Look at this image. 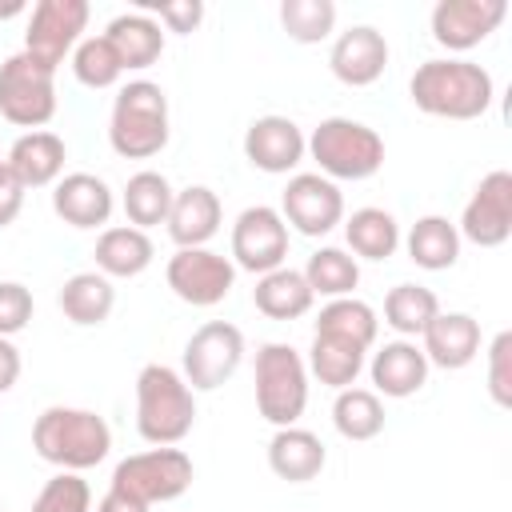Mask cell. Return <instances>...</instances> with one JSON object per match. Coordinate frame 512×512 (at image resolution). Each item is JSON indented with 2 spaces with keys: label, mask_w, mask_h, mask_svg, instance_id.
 I'll list each match as a JSON object with an SVG mask.
<instances>
[{
  "label": "cell",
  "mask_w": 512,
  "mask_h": 512,
  "mask_svg": "<svg viewBox=\"0 0 512 512\" xmlns=\"http://www.w3.org/2000/svg\"><path fill=\"white\" fill-rule=\"evenodd\" d=\"M88 16H92L88 0H40V4H32L28 28H24V52L56 72L64 64V56H72V48L84 40L80 32L88 28Z\"/></svg>",
  "instance_id": "obj_10"
},
{
  "label": "cell",
  "mask_w": 512,
  "mask_h": 512,
  "mask_svg": "<svg viewBox=\"0 0 512 512\" xmlns=\"http://www.w3.org/2000/svg\"><path fill=\"white\" fill-rule=\"evenodd\" d=\"M280 24L296 44H320L336 28V4L332 0H284Z\"/></svg>",
  "instance_id": "obj_36"
},
{
  "label": "cell",
  "mask_w": 512,
  "mask_h": 512,
  "mask_svg": "<svg viewBox=\"0 0 512 512\" xmlns=\"http://www.w3.org/2000/svg\"><path fill=\"white\" fill-rule=\"evenodd\" d=\"M196 424V396L188 380L168 364H144L136 376V432L156 444H180Z\"/></svg>",
  "instance_id": "obj_3"
},
{
  "label": "cell",
  "mask_w": 512,
  "mask_h": 512,
  "mask_svg": "<svg viewBox=\"0 0 512 512\" xmlns=\"http://www.w3.org/2000/svg\"><path fill=\"white\" fill-rule=\"evenodd\" d=\"M16 12H24V4H8V8H0V20H8V16H16Z\"/></svg>",
  "instance_id": "obj_45"
},
{
  "label": "cell",
  "mask_w": 512,
  "mask_h": 512,
  "mask_svg": "<svg viewBox=\"0 0 512 512\" xmlns=\"http://www.w3.org/2000/svg\"><path fill=\"white\" fill-rule=\"evenodd\" d=\"M16 380H20V348L8 336H0V392H8Z\"/></svg>",
  "instance_id": "obj_43"
},
{
  "label": "cell",
  "mask_w": 512,
  "mask_h": 512,
  "mask_svg": "<svg viewBox=\"0 0 512 512\" xmlns=\"http://www.w3.org/2000/svg\"><path fill=\"white\" fill-rule=\"evenodd\" d=\"M280 216L300 236H328L344 220V196L328 176L296 172L280 196Z\"/></svg>",
  "instance_id": "obj_13"
},
{
  "label": "cell",
  "mask_w": 512,
  "mask_h": 512,
  "mask_svg": "<svg viewBox=\"0 0 512 512\" xmlns=\"http://www.w3.org/2000/svg\"><path fill=\"white\" fill-rule=\"evenodd\" d=\"M244 156L252 168L268 176H284L308 156V136L288 116H256L244 132Z\"/></svg>",
  "instance_id": "obj_16"
},
{
  "label": "cell",
  "mask_w": 512,
  "mask_h": 512,
  "mask_svg": "<svg viewBox=\"0 0 512 512\" xmlns=\"http://www.w3.org/2000/svg\"><path fill=\"white\" fill-rule=\"evenodd\" d=\"M156 20H160L168 32L188 36V32L200 28V20H204V4H200V0H172V4H160V8H156Z\"/></svg>",
  "instance_id": "obj_41"
},
{
  "label": "cell",
  "mask_w": 512,
  "mask_h": 512,
  "mask_svg": "<svg viewBox=\"0 0 512 512\" xmlns=\"http://www.w3.org/2000/svg\"><path fill=\"white\" fill-rule=\"evenodd\" d=\"M304 280H308L312 296L340 300V296H352V288L360 284V264L344 248H316L304 264Z\"/></svg>",
  "instance_id": "obj_35"
},
{
  "label": "cell",
  "mask_w": 512,
  "mask_h": 512,
  "mask_svg": "<svg viewBox=\"0 0 512 512\" xmlns=\"http://www.w3.org/2000/svg\"><path fill=\"white\" fill-rule=\"evenodd\" d=\"M440 312V300L432 288L424 284H396L388 296H384V324L392 332H400L404 340L408 336H420Z\"/></svg>",
  "instance_id": "obj_34"
},
{
  "label": "cell",
  "mask_w": 512,
  "mask_h": 512,
  "mask_svg": "<svg viewBox=\"0 0 512 512\" xmlns=\"http://www.w3.org/2000/svg\"><path fill=\"white\" fill-rule=\"evenodd\" d=\"M32 448L40 460L56 464L60 472H84L96 468L112 448V428L92 408H68L52 404L32 424Z\"/></svg>",
  "instance_id": "obj_2"
},
{
  "label": "cell",
  "mask_w": 512,
  "mask_h": 512,
  "mask_svg": "<svg viewBox=\"0 0 512 512\" xmlns=\"http://www.w3.org/2000/svg\"><path fill=\"white\" fill-rule=\"evenodd\" d=\"M508 16L504 0H440L432 8V40L448 52H468L484 44Z\"/></svg>",
  "instance_id": "obj_15"
},
{
  "label": "cell",
  "mask_w": 512,
  "mask_h": 512,
  "mask_svg": "<svg viewBox=\"0 0 512 512\" xmlns=\"http://www.w3.org/2000/svg\"><path fill=\"white\" fill-rule=\"evenodd\" d=\"M508 360H512V336L496 332V340L488 344V392L500 408L512 404V368H508Z\"/></svg>",
  "instance_id": "obj_40"
},
{
  "label": "cell",
  "mask_w": 512,
  "mask_h": 512,
  "mask_svg": "<svg viewBox=\"0 0 512 512\" xmlns=\"http://www.w3.org/2000/svg\"><path fill=\"white\" fill-rule=\"evenodd\" d=\"M108 144L124 160H148L168 144V96L152 80H128L112 100Z\"/></svg>",
  "instance_id": "obj_4"
},
{
  "label": "cell",
  "mask_w": 512,
  "mask_h": 512,
  "mask_svg": "<svg viewBox=\"0 0 512 512\" xmlns=\"http://www.w3.org/2000/svg\"><path fill=\"white\" fill-rule=\"evenodd\" d=\"M112 208V188L92 172H68L52 184V212L72 228H100L108 224Z\"/></svg>",
  "instance_id": "obj_18"
},
{
  "label": "cell",
  "mask_w": 512,
  "mask_h": 512,
  "mask_svg": "<svg viewBox=\"0 0 512 512\" xmlns=\"http://www.w3.org/2000/svg\"><path fill=\"white\" fill-rule=\"evenodd\" d=\"M0 116L28 132H40L56 116V72L24 48L0 64Z\"/></svg>",
  "instance_id": "obj_7"
},
{
  "label": "cell",
  "mask_w": 512,
  "mask_h": 512,
  "mask_svg": "<svg viewBox=\"0 0 512 512\" xmlns=\"http://www.w3.org/2000/svg\"><path fill=\"white\" fill-rule=\"evenodd\" d=\"M32 512H92V488L80 472H56L36 492Z\"/></svg>",
  "instance_id": "obj_38"
},
{
  "label": "cell",
  "mask_w": 512,
  "mask_h": 512,
  "mask_svg": "<svg viewBox=\"0 0 512 512\" xmlns=\"http://www.w3.org/2000/svg\"><path fill=\"white\" fill-rule=\"evenodd\" d=\"M32 308L36 300L20 280H0V336L12 340L16 332H24L32 320Z\"/></svg>",
  "instance_id": "obj_39"
},
{
  "label": "cell",
  "mask_w": 512,
  "mask_h": 512,
  "mask_svg": "<svg viewBox=\"0 0 512 512\" xmlns=\"http://www.w3.org/2000/svg\"><path fill=\"white\" fill-rule=\"evenodd\" d=\"M308 156L328 180H368L384 164V140L376 128L352 116H328L308 136Z\"/></svg>",
  "instance_id": "obj_5"
},
{
  "label": "cell",
  "mask_w": 512,
  "mask_h": 512,
  "mask_svg": "<svg viewBox=\"0 0 512 512\" xmlns=\"http://www.w3.org/2000/svg\"><path fill=\"white\" fill-rule=\"evenodd\" d=\"M316 332L324 336H336V340H352L356 348H372L376 344V332H380V320L372 312V304L356 300V296H340V300H328L316 316Z\"/></svg>",
  "instance_id": "obj_32"
},
{
  "label": "cell",
  "mask_w": 512,
  "mask_h": 512,
  "mask_svg": "<svg viewBox=\"0 0 512 512\" xmlns=\"http://www.w3.org/2000/svg\"><path fill=\"white\" fill-rule=\"evenodd\" d=\"M72 72L84 88H112L124 76V64L108 44V36H84L72 48Z\"/></svg>",
  "instance_id": "obj_37"
},
{
  "label": "cell",
  "mask_w": 512,
  "mask_h": 512,
  "mask_svg": "<svg viewBox=\"0 0 512 512\" xmlns=\"http://www.w3.org/2000/svg\"><path fill=\"white\" fill-rule=\"evenodd\" d=\"M344 240L364 260H388L400 248V224L384 208H356L344 220Z\"/></svg>",
  "instance_id": "obj_31"
},
{
  "label": "cell",
  "mask_w": 512,
  "mask_h": 512,
  "mask_svg": "<svg viewBox=\"0 0 512 512\" xmlns=\"http://www.w3.org/2000/svg\"><path fill=\"white\" fill-rule=\"evenodd\" d=\"M420 352L436 368H468L480 352V324L468 312H436V320L420 332Z\"/></svg>",
  "instance_id": "obj_19"
},
{
  "label": "cell",
  "mask_w": 512,
  "mask_h": 512,
  "mask_svg": "<svg viewBox=\"0 0 512 512\" xmlns=\"http://www.w3.org/2000/svg\"><path fill=\"white\" fill-rule=\"evenodd\" d=\"M108 488L152 508L156 500L164 504V500H176L192 488V460L184 448H148V452L124 456L116 464Z\"/></svg>",
  "instance_id": "obj_8"
},
{
  "label": "cell",
  "mask_w": 512,
  "mask_h": 512,
  "mask_svg": "<svg viewBox=\"0 0 512 512\" xmlns=\"http://www.w3.org/2000/svg\"><path fill=\"white\" fill-rule=\"evenodd\" d=\"M312 288L304 280V272L280 264L272 272H264L252 288V304L268 316V320H300L308 308H312Z\"/></svg>",
  "instance_id": "obj_26"
},
{
  "label": "cell",
  "mask_w": 512,
  "mask_h": 512,
  "mask_svg": "<svg viewBox=\"0 0 512 512\" xmlns=\"http://www.w3.org/2000/svg\"><path fill=\"white\" fill-rule=\"evenodd\" d=\"M220 220H224L220 196L204 184H188L172 196L164 224H168V236L176 240V248H204L220 232Z\"/></svg>",
  "instance_id": "obj_20"
},
{
  "label": "cell",
  "mask_w": 512,
  "mask_h": 512,
  "mask_svg": "<svg viewBox=\"0 0 512 512\" xmlns=\"http://www.w3.org/2000/svg\"><path fill=\"white\" fill-rule=\"evenodd\" d=\"M456 232L480 248H500L512 236V172L496 168L476 184Z\"/></svg>",
  "instance_id": "obj_14"
},
{
  "label": "cell",
  "mask_w": 512,
  "mask_h": 512,
  "mask_svg": "<svg viewBox=\"0 0 512 512\" xmlns=\"http://www.w3.org/2000/svg\"><path fill=\"white\" fill-rule=\"evenodd\" d=\"M240 360H244V332L228 320H208L188 336L180 356V376L188 380L192 392H212L224 380H232Z\"/></svg>",
  "instance_id": "obj_9"
},
{
  "label": "cell",
  "mask_w": 512,
  "mask_h": 512,
  "mask_svg": "<svg viewBox=\"0 0 512 512\" xmlns=\"http://www.w3.org/2000/svg\"><path fill=\"white\" fill-rule=\"evenodd\" d=\"M308 372L328 384V388H352L356 376L364 372V348H356L352 340H336V336H324L316 332L312 336V348H308Z\"/></svg>",
  "instance_id": "obj_30"
},
{
  "label": "cell",
  "mask_w": 512,
  "mask_h": 512,
  "mask_svg": "<svg viewBox=\"0 0 512 512\" xmlns=\"http://www.w3.org/2000/svg\"><path fill=\"white\" fill-rule=\"evenodd\" d=\"M324 464H328V452H324L320 436L308 428L288 424V428H276V436L268 440V468L288 484L316 480L324 472Z\"/></svg>",
  "instance_id": "obj_23"
},
{
  "label": "cell",
  "mask_w": 512,
  "mask_h": 512,
  "mask_svg": "<svg viewBox=\"0 0 512 512\" xmlns=\"http://www.w3.org/2000/svg\"><path fill=\"white\" fill-rule=\"evenodd\" d=\"M428 360L420 352L416 340H388L384 348L372 352V364H368V376H372V392L376 396H392V400H404L412 392L424 388L428 380Z\"/></svg>",
  "instance_id": "obj_21"
},
{
  "label": "cell",
  "mask_w": 512,
  "mask_h": 512,
  "mask_svg": "<svg viewBox=\"0 0 512 512\" xmlns=\"http://www.w3.org/2000/svg\"><path fill=\"white\" fill-rule=\"evenodd\" d=\"M168 288L192 304V308H212L220 304L232 284H236V264L212 248H176V256L164 268Z\"/></svg>",
  "instance_id": "obj_11"
},
{
  "label": "cell",
  "mask_w": 512,
  "mask_h": 512,
  "mask_svg": "<svg viewBox=\"0 0 512 512\" xmlns=\"http://www.w3.org/2000/svg\"><path fill=\"white\" fill-rule=\"evenodd\" d=\"M96 512H148V504H140V500H132V496H124V492L108 488V492L100 496Z\"/></svg>",
  "instance_id": "obj_44"
},
{
  "label": "cell",
  "mask_w": 512,
  "mask_h": 512,
  "mask_svg": "<svg viewBox=\"0 0 512 512\" xmlns=\"http://www.w3.org/2000/svg\"><path fill=\"white\" fill-rule=\"evenodd\" d=\"M96 272H104L108 280H128V276H140L156 248L148 240V232L132 228V224H116V228H104L100 240H96Z\"/></svg>",
  "instance_id": "obj_25"
},
{
  "label": "cell",
  "mask_w": 512,
  "mask_h": 512,
  "mask_svg": "<svg viewBox=\"0 0 512 512\" xmlns=\"http://www.w3.org/2000/svg\"><path fill=\"white\" fill-rule=\"evenodd\" d=\"M284 256H288V224L280 208H268V204L244 208L232 224V264L252 276H264L280 268Z\"/></svg>",
  "instance_id": "obj_12"
},
{
  "label": "cell",
  "mask_w": 512,
  "mask_h": 512,
  "mask_svg": "<svg viewBox=\"0 0 512 512\" xmlns=\"http://www.w3.org/2000/svg\"><path fill=\"white\" fill-rule=\"evenodd\" d=\"M308 404V364L292 344H264L256 352V412L276 424L288 428L304 416Z\"/></svg>",
  "instance_id": "obj_6"
},
{
  "label": "cell",
  "mask_w": 512,
  "mask_h": 512,
  "mask_svg": "<svg viewBox=\"0 0 512 512\" xmlns=\"http://www.w3.org/2000/svg\"><path fill=\"white\" fill-rule=\"evenodd\" d=\"M56 304H60V312H64L72 324L96 328V324H104V320L112 316V308H116V288H112V280H108L104 272H76V276L64 280Z\"/></svg>",
  "instance_id": "obj_27"
},
{
  "label": "cell",
  "mask_w": 512,
  "mask_h": 512,
  "mask_svg": "<svg viewBox=\"0 0 512 512\" xmlns=\"http://www.w3.org/2000/svg\"><path fill=\"white\" fill-rule=\"evenodd\" d=\"M64 160H68V148H64V140H60L56 132H48V128L24 132V136L8 148V156H4V164H8L12 176L24 184V192H28V188H48V184H56V180L64 176Z\"/></svg>",
  "instance_id": "obj_22"
},
{
  "label": "cell",
  "mask_w": 512,
  "mask_h": 512,
  "mask_svg": "<svg viewBox=\"0 0 512 512\" xmlns=\"http://www.w3.org/2000/svg\"><path fill=\"white\" fill-rule=\"evenodd\" d=\"M328 68L348 88L376 84L384 76V68H388V40H384V32L372 28V24H356V28L340 32L332 52H328Z\"/></svg>",
  "instance_id": "obj_17"
},
{
  "label": "cell",
  "mask_w": 512,
  "mask_h": 512,
  "mask_svg": "<svg viewBox=\"0 0 512 512\" xmlns=\"http://www.w3.org/2000/svg\"><path fill=\"white\" fill-rule=\"evenodd\" d=\"M24 208V184L12 176V168L0 160V228H8Z\"/></svg>",
  "instance_id": "obj_42"
},
{
  "label": "cell",
  "mask_w": 512,
  "mask_h": 512,
  "mask_svg": "<svg viewBox=\"0 0 512 512\" xmlns=\"http://www.w3.org/2000/svg\"><path fill=\"white\" fill-rule=\"evenodd\" d=\"M408 260L424 272H444L460 260V232L448 216H420L408 228Z\"/></svg>",
  "instance_id": "obj_28"
},
{
  "label": "cell",
  "mask_w": 512,
  "mask_h": 512,
  "mask_svg": "<svg viewBox=\"0 0 512 512\" xmlns=\"http://www.w3.org/2000/svg\"><path fill=\"white\" fill-rule=\"evenodd\" d=\"M332 424L344 440H376L384 432V404L372 388H340L332 404Z\"/></svg>",
  "instance_id": "obj_33"
},
{
  "label": "cell",
  "mask_w": 512,
  "mask_h": 512,
  "mask_svg": "<svg viewBox=\"0 0 512 512\" xmlns=\"http://www.w3.org/2000/svg\"><path fill=\"white\" fill-rule=\"evenodd\" d=\"M408 96L428 116L476 120V116H484L492 108L496 84H492L488 68L448 56V60H424L408 80Z\"/></svg>",
  "instance_id": "obj_1"
},
{
  "label": "cell",
  "mask_w": 512,
  "mask_h": 512,
  "mask_svg": "<svg viewBox=\"0 0 512 512\" xmlns=\"http://www.w3.org/2000/svg\"><path fill=\"white\" fill-rule=\"evenodd\" d=\"M172 196H176V192H172L168 176H164V172L144 168V172L128 176L120 204H124L128 224H132V228H140V232H148V228H156V224H164V220H168Z\"/></svg>",
  "instance_id": "obj_29"
},
{
  "label": "cell",
  "mask_w": 512,
  "mask_h": 512,
  "mask_svg": "<svg viewBox=\"0 0 512 512\" xmlns=\"http://www.w3.org/2000/svg\"><path fill=\"white\" fill-rule=\"evenodd\" d=\"M104 36L116 48L124 72L128 68H152L164 52V28L152 12H124L104 28Z\"/></svg>",
  "instance_id": "obj_24"
}]
</instances>
